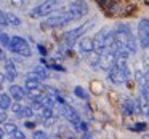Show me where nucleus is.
<instances>
[{
    "instance_id": "obj_19",
    "label": "nucleus",
    "mask_w": 149,
    "mask_h": 139,
    "mask_svg": "<svg viewBox=\"0 0 149 139\" xmlns=\"http://www.w3.org/2000/svg\"><path fill=\"white\" fill-rule=\"evenodd\" d=\"M74 94H75V96H79L80 99H84V101L88 99V93H87V91H85L82 86H75V88H74Z\"/></svg>"
},
{
    "instance_id": "obj_26",
    "label": "nucleus",
    "mask_w": 149,
    "mask_h": 139,
    "mask_svg": "<svg viewBox=\"0 0 149 139\" xmlns=\"http://www.w3.org/2000/svg\"><path fill=\"white\" fill-rule=\"evenodd\" d=\"M7 112L8 110H2V123L7 122Z\"/></svg>"
},
{
    "instance_id": "obj_25",
    "label": "nucleus",
    "mask_w": 149,
    "mask_h": 139,
    "mask_svg": "<svg viewBox=\"0 0 149 139\" xmlns=\"http://www.w3.org/2000/svg\"><path fill=\"white\" fill-rule=\"evenodd\" d=\"M24 125H26L27 128H31V129L36 128V123H32V122H24Z\"/></svg>"
},
{
    "instance_id": "obj_10",
    "label": "nucleus",
    "mask_w": 149,
    "mask_h": 139,
    "mask_svg": "<svg viewBox=\"0 0 149 139\" xmlns=\"http://www.w3.org/2000/svg\"><path fill=\"white\" fill-rule=\"evenodd\" d=\"M10 112L13 113L15 117H18V118H24V120L32 118V117L36 115L32 106H24L23 102H19V101H15L13 106H11V109H10Z\"/></svg>"
},
{
    "instance_id": "obj_14",
    "label": "nucleus",
    "mask_w": 149,
    "mask_h": 139,
    "mask_svg": "<svg viewBox=\"0 0 149 139\" xmlns=\"http://www.w3.org/2000/svg\"><path fill=\"white\" fill-rule=\"evenodd\" d=\"M8 93H10V96L13 98L15 101H19V102H23L27 98L26 88L21 86V85H16V83H11L10 86H8Z\"/></svg>"
},
{
    "instance_id": "obj_18",
    "label": "nucleus",
    "mask_w": 149,
    "mask_h": 139,
    "mask_svg": "<svg viewBox=\"0 0 149 139\" xmlns=\"http://www.w3.org/2000/svg\"><path fill=\"white\" fill-rule=\"evenodd\" d=\"M135 109H138V106H136V102L133 99H130V98H125L123 99V104H122V110L125 115H132L133 112H135Z\"/></svg>"
},
{
    "instance_id": "obj_22",
    "label": "nucleus",
    "mask_w": 149,
    "mask_h": 139,
    "mask_svg": "<svg viewBox=\"0 0 149 139\" xmlns=\"http://www.w3.org/2000/svg\"><path fill=\"white\" fill-rule=\"evenodd\" d=\"M141 96H143V98H146V99L149 101V82L143 83V88H141Z\"/></svg>"
},
{
    "instance_id": "obj_9",
    "label": "nucleus",
    "mask_w": 149,
    "mask_h": 139,
    "mask_svg": "<svg viewBox=\"0 0 149 139\" xmlns=\"http://www.w3.org/2000/svg\"><path fill=\"white\" fill-rule=\"evenodd\" d=\"M2 139L8 136V139H26L24 131L13 122H3L2 123Z\"/></svg>"
},
{
    "instance_id": "obj_21",
    "label": "nucleus",
    "mask_w": 149,
    "mask_h": 139,
    "mask_svg": "<svg viewBox=\"0 0 149 139\" xmlns=\"http://www.w3.org/2000/svg\"><path fill=\"white\" fill-rule=\"evenodd\" d=\"M10 42H11V37L8 35V34L2 32V46H3V48H8V45H10Z\"/></svg>"
},
{
    "instance_id": "obj_13",
    "label": "nucleus",
    "mask_w": 149,
    "mask_h": 139,
    "mask_svg": "<svg viewBox=\"0 0 149 139\" xmlns=\"http://www.w3.org/2000/svg\"><path fill=\"white\" fill-rule=\"evenodd\" d=\"M0 23H2V27H19L23 24L21 18L18 15L11 13V11L2 10L0 13Z\"/></svg>"
},
{
    "instance_id": "obj_11",
    "label": "nucleus",
    "mask_w": 149,
    "mask_h": 139,
    "mask_svg": "<svg viewBox=\"0 0 149 139\" xmlns=\"http://www.w3.org/2000/svg\"><path fill=\"white\" fill-rule=\"evenodd\" d=\"M117 61H119L117 55L114 51H111V50H106V51L100 53V69H103V71L109 72L116 66Z\"/></svg>"
},
{
    "instance_id": "obj_20",
    "label": "nucleus",
    "mask_w": 149,
    "mask_h": 139,
    "mask_svg": "<svg viewBox=\"0 0 149 139\" xmlns=\"http://www.w3.org/2000/svg\"><path fill=\"white\" fill-rule=\"evenodd\" d=\"M32 139H52L48 134H47V131H43V129H36V131L32 133Z\"/></svg>"
},
{
    "instance_id": "obj_16",
    "label": "nucleus",
    "mask_w": 149,
    "mask_h": 139,
    "mask_svg": "<svg viewBox=\"0 0 149 139\" xmlns=\"http://www.w3.org/2000/svg\"><path fill=\"white\" fill-rule=\"evenodd\" d=\"M24 88L26 90H37V88H43V82H40L39 78H34L26 75L24 77Z\"/></svg>"
},
{
    "instance_id": "obj_2",
    "label": "nucleus",
    "mask_w": 149,
    "mask_h": 139,
    "mask_svg": "<svg viewBox=\"0 0 149 139\" xmlns=\"http://www.w3.org/2000/svg\"><path fill=\"white\" fill-rule=\"evenodd\" d=\"M63 7V0H43L42 3L34 7L29 11V16L34 19H45Z\"/></svg>"
},
{
    "instance_id": "obj_12",
    "label": "nucleus",
    "mask_w": 149,
    "mask_h": 139,
    "mask_svg": "<svg viewBox=\"0 0 149 139\" xmlns=\"http://www.w3.org/2000/svg\"><path fill=\"white\" fill-rule=\"evenodd\" d=\"M77 50L80 55L84 56H90L91 53H96V48H95V37H82L77 42Z\"/></svg>"
},
{
    "instance_id": "obj_23",
    "label": "nucleus",
    "mask_w": 149,
    "mask_h": 139,
    "mask_svg": "<svg viewBox=\"0 0 149 139\" xmlns=\"http://www.w3.org/2000/svg\"><path fill=\"white\" fill-rule=\"evenodd\" d=\"M8 2H10V5L15 8H23L24 7V0H8Z\"/></svg>"
},
{
    "instance_id": "obj_8",
    "label": "nucleus",
    "mask_w": 149,
    "mask_h": 139,
    "mask_svg": "<svg viewBox=\"0 0 149 139\" xmlns=\"http://www.w3.org/2000/svg\"><path fill=\"white\" fill-rule=\"evenodd\" d=\"M136 37L141 48L149 50V18H143L136 26Z\"/></svg>"
},
{
    "instance_id": "obj_15",
    "label": "nucleus",
    "mask_w": 149,
    "mask_h": 139,
    "mask_svg": "<svg viewBox=\"0 0 149 139\" xmlns=\"http://www.w3.org/2000/svg\"><path fill=\"white\" fill-rule=\"evenodd\" d=\"M26 75H29V77H34V78H39L40 82H45L47 78H48V72H47V69L40 67V66H37V67L31 69V71L27 72Z\"/></svg>"
},
{
    "instance_id": "obj_17",
    "label": "nucleus",
    "mask_w": 149,
    "mask_h": 139,
    "mask_svg": "<svg viewBox=\"0 0 149 139\" xmlns=\"http://www.w3.org/2000/svg\"><path fill=\"white\" fill-rule=\"evenodd\" d=\"M13 98L10 96V93H7V91H2V94H0V107H2V110H10L11 106H13Z\"/></svg>"
},
{
    "instance_id": "obj_28",
    "label": "nucleus",
    "mask_w": 149,
    "mask_h": 139,
    "mask_svg": "<svg viewBox=\"0 0 149 139\" xmlns=\"http://www.w3.org/2000/svg\"><path fill=\"white\" fill-rule=\"evenodd\" d=\"M148 117H149V112H148Z\"/></svg>"
},
{
    "instance_id": "obj_5",
    "label": "nucleus",
    "mask_w": 149,
    "mask_h": 139,
    "mask_svg": "<svg viewBox=\"0 0 149 139\" xmlns=\"http://www.w3.org/2000/svg\"><path fill=\"white\" fill-rule=\"evenodd\" d=\"M56 107H58L59 115L64 117V118L68 120V122L71 123L75 129H80V131H85V129H87V126H85V123L82 122V118L79 117V113L75 112L71 106H68L63 99H59V98H58V106H56Z\"/></svg>"
},
{
    "instance_id": "obj_3",
    "label": "nucleus",
    "mask_w": 149,
    "mask_h": 139,
    "mask_svg": "<svg viewBox=\"0 0 149 139\" xmlns=\"http://www.w3.org/2000/svg\"><path fill=\"white\" fill-rule=\"evenodd\" d=\"M95 24H96V19H88V21H85V23H82L80 26H75V27H72V29L66 30L63 39H64V42L68 43V45H77V42L82 37H85V34H87L88 30L93 29Z\"/></svg>"
},
{
    "instance_id": "obj_27",
    "label": "nucleus",
    "mask_w": 149,
    "mask_h": 139,
    "mask_svg": "<svg viewBox=\"0 0 149 139\" xmlns=\"http://www.w3.org/2000/svg\"><path fill=\"white\" fill-rule=\"evenodd\" d=\"M141 139H149V134H148V133H146V134H143Z\"/></svg>"
},
{
    "instance_id": "obj_7",
    "label": "nucleus",
    "mask_w": 149,
    "mask_h": 139,
    "mask_svg": "<svg viewBox=\"0 0 149 139\" xmlns=\"http://www.w3.org/2000/svg\"><path fill=\"white\" fill-rule=\"evenodd\" d=\"M18 78V69L15 66V62L11 59H7L5 51H2V83L8 82V83H13Z\"/></svg>"
},
{
    "instance_id": "obj_1",
    "label": "nucleus",
    "mask_w": 149,
    "mask_h": 139,
    "mask_svg": "<svg viewBox=\"0 0 149 139\" xmlns=\"http://www.w3.org/2000/svg\"><path fill=\"white\" fill-rule=\"evenodd\" d=\"M88 13V3L85 0H72L68 5H63L58 11H55L53 15H50L48 18L42 19L40 27L43 30L48 29H56V27L69 26L72 23L84 19Z\"/></svg>"
},
{
    "instance_id": "obj_4",
    "label": "nucleus",
    "mask_w": 149,
    "mask_h": 139,
    "mask_svg": "<svg viewBox=\"0 0 149 139\" xmlns=\"http://www.w3.org/2000/svg\"><path fill=\"white\" fill-rule=\"evenodd\" d=\"M127 61H128V59H119V61L116 62V66L107 72V78H109L112 83L123 85L130 78L132 72H130V67H128V62Z\"/></svg>"
},
{
    "instance_id": "obj_24",
    "label": "nucleus",
    "mask_w": 149,
    "mask_h": 139,
    "mask_svg": "<svg viewBox=\"0 0 149 139\" xmlns=\"http://www.w3.org/2000/svg\"><path fill=\"white\" fill-rule=\"evenodd\" d=\"M132 129H135V131H144V129H146V123H135Z\"/></svg>"
},
{
    "instance_id": "obj_6",
    "label": "nucleus",
    "mask_w": 149,
    "mask_h": 139,
    "mask_svg": "<svg viewBox=\"0 0 149 139\" xmlns=\"http://www.w3.org/2000/svg\"><path fill=\"white\" fill-rule=\"evenodd\" d=\"M8 50H10L11 53H15V55H18V56H23V58L32 56V48H31V45L27 43V40L24 39V37H21V35L11 37V42H10V45H8Z\"/></svg>"
}]
</instances>
